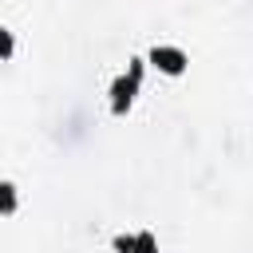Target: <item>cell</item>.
<instances>
[{"label": "cell", "instance_id": "cell-1", "mask_svg": "<svg viewBox=\"0 0 253 253\" xmlns=\"http://www.w3.org/2000/svg\"><path fill=\"white\" fill-rule=\"evenodd\" d=\"M138 83H142V59H130L126 75H119V79L111 83V111H115V115H126V111H130V103H134V95H138Z\"/></svg>", "mask_w": 253, "mask_h": 253}, {"label": "cell", "instance_id": "cell-2", "mask_svg": "<svg viewBox=\"0 0 253 253\" xmlns=\"http://www.w3.org/2000/svg\"><path fill=\"white\" fill-rule=\"evenodd\" d=\"M150 63H154L162 75H182V71H186V51H182V47H170V43H154V47H150Z\"/></svg>", "mask_w": 253, "mask_h": 253}, {"label": "cell", "instance_id": "cell-3", "mask_svg": "<svg viewBox=\"0 0 253 253\" xmlns=\"http://www.w3.org/2000/svg\"><path fill=\"white\" fill-rule=\"evenodd\" d=\"M115 253H158V241H154L150 229L119 233V237H115Z\"/></svg>", "mask_w": 253, "mask_h": 253}, {"label": "cell", "instance_id": "cell-4", "mask_svg": "<svg viewBox=\"0 0 253 253\" xmlns=\"http://www.w3.org/2000/svg\"><path fill=\"white\" fill-rule=\"evenodd\" d=\"M4 210H8V213L16 210V186H12V182H4Z\"/></svg>", "mask_w": 253, "mask_h": 253}]
</instances>
